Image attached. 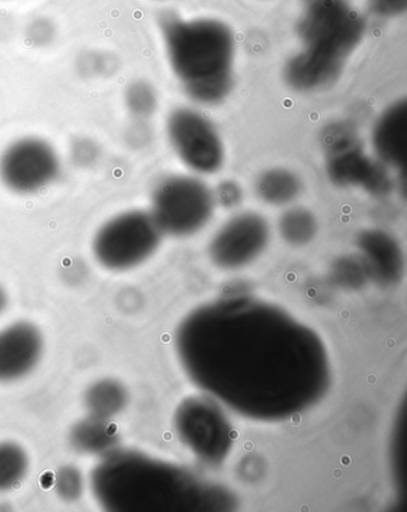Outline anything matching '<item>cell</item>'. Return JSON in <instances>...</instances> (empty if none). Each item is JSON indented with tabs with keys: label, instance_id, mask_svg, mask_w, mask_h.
Masks as SVG:
<instances>
[{
	"label": "cell",
	"instance_id": "cell-9",
	"mask_svg": "<svg viewBox=\"0 0 407 512\" xmlns=\"http://www.w3.org/2000/svg\"><path fill=\"white\" fill-rule=\"evenodd\" d=\"M59 172L58 154L45 140H17L0 157V180L16 194H34L47 188Z\"/></svg>",
	"mask_w": 407,
	"mask_h": 512
},
{
	"label": "cell",
	"instance_id": "cell-12",
	"mask_svg": "<svg viewBox=\"0 0 407 512\" xmlns=\"http://www.w3.org/2000/svg\"><path fill=\"white\" fill-rule=\"evenodd\" d=\"M42 333L32 323L17 322L0 330V384L26 378L43 354Z\"/></svg>",
	"mask_w": 407,
	"mask_h": 512
},
{
	"label": "cell",
	"instance_id": "cell-1",
	"mask_svg": "<svg viewBox=\"0 0 407 512\" xmlns=\"http://www.w3.org/2000/svg\"><path fill=\"white\" fill-rule=\"evenodd\" d=\"M177 349L196 385L262 421L304 411L328 387L318 336L280 307L250 296L197 308L178 330Z\"/></svg>",
	"mask_w": 407,
	"mask_h": 512
},
{
	"label": "cell",
	"instance_id": "cell-3",
	"mask_svg": "<svg viewBox=\"0 0 407 512\" xmlns=\"http://www.w3.org/2000/svg\"><path fill=\"white\" fill-rule=\"evenodd\" d=\"M160 29L172 70L191 100L201 104L224 101L234 82L236 40L231 28L217 20L166 15Z\"/></svg>",
	"mask_w": 407,
	"mask_h": 512
},
{
	"label": "cell",
	"instance_id": "cell-16",
	"mask_svg": "<svg viewBox=\"0 0 407 512\" xmlns=\"http://www.w3.org/2000/svg\"><path fill=\"white\" fill-rule=\"evenodd\" d=\"M83 402L88 415L113 421L127 407V388L115 379L97 380L85 391Z\"/></svg>",
	"mask_w": 407,
	"mask_h": 512
},
{
	"label": "cell",
	"instance_id": "cell-4",
	"mask_svg": "<svg viewBox=\"0 0 407 512\" xmlns=\"http://www.w3.org/2000/svg\"><path fill=\"white\" fill-rule=\"evenodd\" d=\"M296 64L318 82L333 84L366 33V21L348 0H304Z\"/></svg>",
	"mask_w": 407,
	"mask_h": 512
},
{
	"label": "cell",
	"instance_id": "cell-15",
	"mask_svg": "<svg viewBox=\"0 0 407 512\" xmlns=\"http://www.w3.org/2000/svg\"><path fill=\"white\" fill-rule=\"evenodd\" d=\"M69 443L78 454L102 456L117 448L119 429L111 419L88 415L72 425Z\"/></svg>",
	"mask_w": 407,
	"mask_h": 512
},
{
	"label": "cell",
	"instance_id": "cell-2",
	"mask_svg": "<svg viewBox=\"0 0 407 512\" xmlns=\"http://www.w3.org/2000/svg\"><path fill=\"white\" fill-rule=\"evenodd\" d=\"M90 476L98 504L114 512L163 511L185 507L201 487L180 468L135 450L115 448L100 456Z\"/></svg>",
	"mask_w": 407,
	"mask_h": 512
},
{
	"label": "cell",
	"instance_id": "cell-14",
	"mask_svg": "<svg viewBox=\"0 0 407 512\" xmlns=\"http://www.w3.org/2000/svg\"><path fill=\"white\" fill-rule=\"evenodd\" d=\"M372 145L376 159L388 169L404 170L407 154V102L396 101L375 121Z\"/></svg>",
	"mask_w": 407,
	"mask_h": 512
},
{
	"label": "cell",
	"instance_id": "cell-24",
	"mask_svg": "<svg viewBox=\"0 0 407 512\" xmlns=\"http://www.w3.org/2000/svg\"><path fill=\"white\" fill-rule=\"evenodd\" d=\"M215 201L226 208L236 207L242 200V190L234 182H224L219 185Z\"/></svg>",
	"mask_w": 407,
	"mask_h": 512
},
{
	"label": "cell",
	"instance_id": "cell-6",
	"mask_svg": "<svg viewBox=\"0 0 407 512\" xmlns=\"http://www.w3.org/2000/svg\"><path fill=\"white\" fill-rule=\"evenodd\" d=\"M215 208L212 190L189 176H171L154 189L150 214L163 234L189 237L211 221Z\"/></svg>",
	"mask_w": 407,
	"mask_h": 512
},
{
	"label": "cell",
	"instance_id": "cell-5",
	"mask_svg": "<svg viewBox=\"0 0 407 512\" xmlns=\"http://www.w3.org/2000/svg\"><path fill=\"white\" fill-rule=\"evenodd\" d=\"M320 141L326 154V175L333 184L362 189L378 199L391 195L396 184L390 170L380 160L368 156L353 123H329Z\"/></svg>",
	"mask_w": 407,
	"mask_h": 512
},
{
	"label": "cell",
	"instance_id": "cell-22",
	"mask_svg": "<svg viewBox=\"0 0 407 512\" xmlns=\"http://www.w3.org/2000/svg\"><path fill=\"white\" fill-rule=\"evenodd\" d=\"M128 104L134 114L147 116L153 113L157 106V98L151 86L138 83L128 92Z\"/></svg>",
	"mask_w": 407,
	"mask_h": 512
},
{
	"label": "cell",
	"instance_id": "cell-8",
	"mask_svg": "<svg viewBox=\"0 0 407 512\" xmlns=\"http://www.w3.org/2000/svg\"><path fill=\"white\" fill-rule=\"evenodd\" d=\"M166 129L177 156L191 170L211 175L224 165L225 148L217 129L196 110L172 111Z\"/></svg>",
	"mask_w": 407,
	"mask_h": 512
},
{
	"label": "cell",
	"instance_id": "cell-23",
	"mask_svg": "<svg viewBox=\"0 0 407 512\" xmlns=\"http://www.w3.org/2000/svg\"><path fill=\"white\" fill-rule=\"evenodd\" d=\"M369 10L381 18H394L405 14L407 0H368Z\"/></svg>",
	"mask_w": 407,
	"mask_h": 512
},
{
	"label": "cell",
	"instance_id": "cell-19",
	"mask_svg": "<svg viewBox=\"0 0 407 512\" xmlns=\"http://www.w3.org/2000/svg\"><path fill=\"white\" fill-rule=\"evenodd\" d=\"M279 231L285 242L293 246L311 243L318 231L317 219L308 209L294 207L281 215Z\"/></svg>",
	"mask_w": 407,
	"mask_h": 512
},
{
	"label": "cell",
	"instance_id": "cell-21",
	"mask_svg": "<svg viewBox=\"0 0 407 512\" xmlns=\"http://www.w3.org/2000/svg\"><path fill=\"white\" fill-rule=\"evenodd\" d=\"M85 489L83 473L72 465L60 467L54 477V490L61 501L66 503L78 502Z\"/></svg>",
	"mask_w": 407,
	"mask_h": 512
},
{
	"label": "cell",
	"instance_id": "cell-17",
	"mask_svg": "<svg viewBox=\"0 0 407 512\" xmlns=\"http://www.w3.org/2000/svg\"><path fill=\"white\" fill-rule=\"evenodd\" d=\"M302 190L299 176L287 169H270L259 176L256 193L271 206H287L298 199Z\"/></svg>",
	"mask_w": 407,
	"mask_h": 512
},
{
	"label": "cell",
	"instance_id": "cell-11",
	"mask_svg": "<svg viewBox=\"0 0 407 512\" xmlns=\"http://www.w3.org/2000/svg\"><path fill=\"white\" fill-rule=\"evenodd\" d=\"M269 239V224L261 214L240 213L215 233L209 244V256L219 268L240 269L262 255Z\"/></svg>",
	"mask_w": 407,
	"mask_h": 512
},
{
	"label": "cell",
	"instance_id": "cell-20",
	"mask_svg": "<svg viewBox=\"0 0 407 512\" xmlns=\"http://www.w3.org/2000/svg\"><path fill=\"white\" fill-rule=\"evenodd\" d=\"M332 279L345 289H359L370 280L366 264L361 257H342L333 264Z\"/></svg>",
	"mask_w": 407,
	"mask_h": 512
},
{
	"label": "cell",
	"instance_id": "cell-25",
	"mask_svg": "<svg viewBox=\"0 0 407 512\" xmlns=\"http://www.w3.org/2000/svg\"><path fill=\"white\" fill-rule=\"evenodd\" d=\"M8 301V294H6L3 287L0 286V314L5 311L6 306H8Z\"/></svg>",
	"mask_w": 407,
	"mask_h": 512
},
{
	"label": "cell",
	"instance_id": "cell-18",
	"mask_svg": "<svg viewBox=\"0 0 407 512\" xmlns=\"http://www.w3.org/2000/svg\"><path fill=\"white\" fill-rule=\"evenodd\" d=\"M29 455L21 444L0 442V493L16 489L29 472Z\"/></svg>",
	"mask_w": 407,
	"mask_h": 512
},
{
	"label": "cell",
	"instance_id": "cell-13",
	"mask_svg": "<svg viewBox=\"0 0 407 512\" xmlns=\"http://www.w3.org/2000/svg\"><path fill=\"white\" fill-rule=\"evenodd\" d=\"M357 248L370 279L385 287L396 286L403 280L404 254L402 246L392 234L378 228H369L357 237Z\"/></svg>",
	"mask_w": 407,
	"mask_h": 512
},
{
	"label": "cell",
	"instance_id": "cell-10",
	"mask_svg": "<svg viewBox=\"0 0 407 512\" xmlns=\"http://www.w3.org/2000/svg\"><path fill=\"white\" fill-rule=\"evenodd\" d=\"M176 429L191 452L208 464H218L228 453L231 429L218 405L212 402L187 400L177 411Z\"/></svg>",
	"mask_w": 407,
	"mask_h": 512
},
{
	"label": "cell",
	"instance_id": "cell-7",
	"mask_svg": "<svg viewBox=\"0 0 407 512\" xmlns=\"http://www.w3.org/2000/svg\"><path fill=\"white\" fill-rule=\"evenodd\" d=\"M162 237L150 212L129 211L116 215L97 231L92 252L104 269L131 270L157 251Z\"/></svg>",
	"mask_w": 407,
	"mask_h": 512
}]
</instances>
